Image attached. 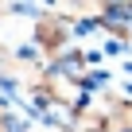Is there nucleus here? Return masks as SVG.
Masks as SVG:
<instances>
[{"mask_svg":"<svg viewBox=\"0 0 132 132\" xmlns=\"http://www.w3.org/2000/svg\"><path fill=\"white\" fill-rule=\"evenodd\" d=\"M66 39H70V20L66 16H39L35 20V47L47 51V54H58L66 47Z\"/></svg>","mask_w":132,"mask_h":132,"instance_id":"f257e3e1","label":"nucleus"}]
</instances>
